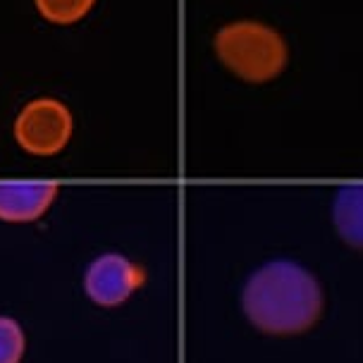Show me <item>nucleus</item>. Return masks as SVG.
Returning <instances> with one entry per match:
<instances>
[{
  "mask_svg": "<svg viewBox=\"0 0 363 363\" xmlns=\"http://www.w3.org/2000/svg\"><path fill=\"white\" fill-rule=\"evenodd\" d=\"M251 325L268 335H296L323 313V289L313 272L291 261H270L249 277L242 294Z\"/></svg>",
  "mask_w": 363,
  "mask_h": 363,
  "instance_id": "1",
  "label": "nucleus"
},
{
  "mask_svg": "<svg viewBox=\"0 0 363 363\" xmlns=\"http://www.w3.org/2000/svg\"><path fill=\"white\" fill-rule=\"evenodd\" d=\"M213 48L220 62L251 84L275 79L287 65V43L275 29L254 19L230 22L213 38Z\"/></svg>",
  "mask_w": 363,
  "mask_h": 363,
  "instance_id": "2",
  "label": "nucleus"
},
{
  "mask_svg": "<svg viewBox=\"0 0 363 363\" xmlns=\"http://www.w3.org/2000/svg\"><path fill=\"white\" fill-rule=\"evenodd\" d=\"M74 118L62 101L41 96L29 101L15 120V139L22 151L31 155H55L69 144Z\"/></svg>",
  "mask_w": 363,
  "mask_h": 363,
  "instance_id": "3",
  "label": "nucleus"
},
{
  "mask_svg": "<svg viewBox=\"0 0 363 363\" xmlns=\"http://www.w3.org/2000/svg\"><path fill=\"white\" fill-rule=\"evenodd\" d=\"M146 275L136 263L122 254H103L94 258L84 275V291L99 306H120L144 284Z\"/></svg>",
  "mask_w": 363,
  "mask_h": 363,
  "instance_id": "4",
  "label": "nucleus"
},
{
  "mask_svg": "<svg viewBox=\"0 0 363 363\" xmlns=\"http://www.w3.org/2000/svg\"><path fill=\"white\" fill-rule=\"evenodd\" d=\"M57 196L55 182L0 179V220L3 223H36L53 206Z\"/></svg>",
  "mask_w": 363,
  "mask_h": 363,
  "instance_id": "5",
  "label": "nucleus"
},
{
  "mask_svg": "<svg viewBox=\"0 0 363 363\" xmlns=\"http://www.w3.org/2000/svg\"><path fill=\"white\" fill-rule=\"evenodd\" d=\"M333 218L340 237L354 249H363V184H349L337 191Z\"/></svg>",
  "mask_w": 363,
  "mask_h": 363,
  "instance_id": "6",
  "label": "nucleus"
},
{
  "mask_svg": "<svg viewBox=\"0 0 363 363\" xmlns=\"http://www.w3.org/2000/svg\"><path fill=\"white\" fill-rule=\"evenodd\" d=\"M38 15L53 24H74L84 19L96 5V0H34Z\"/></svg>",
  "mask_w": 363,
  "mask_h": 363,
  "instance_id": "7",
  "label": "nucleus"
},
{
  "mask_svg": "<svg viewBox=\"0 0 363 363\" xmlns=\"http://www.w3.org/2000/svg\"><path fill=\"white\" fill-rule=\"evenodd\" d=\"M24 330L10 315H0V363H19L24 356Z\"/></svg>",
  "mask_w": 363,
  "mask_h": 363,
  "instance_id": "8",
  "label": "nucleus"
}]
</instances>
